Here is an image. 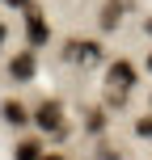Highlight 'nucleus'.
<instances>
[{
    "label": "nucleus",
    "mask_w": 152,
    "mask_h": 160,
    "mask_svg": "<svg viewBox=\"0 0 152 160\" xmlns=\"http://www.w3.org/2000/svg\"><path fill=\"white\" fill-rule=\"evenodd\" d=\"M135 135L139 139H152V114H139V118H135Z\"/></svg>",
    "instance_id": "9b49d317"
},
{
    "label": "nucleus",
    "mask_w": 152,
    "mask_h": 160,
    "mask_svg": "<svg viewBox=\"0 0 152 160\" xmlns=\"http://www.w3.org/2000/svg\"><path fill=\"white\" fill-rule=\"evenodd\" d=\"M42 160H68V156H59V152H47V156H42Z\"/></svg>",
    "instance_id": "ddd939ff"
},
{
    "label": "nucleus",
    "mask_w": 152,
    "mask_h": 160,
    "mask_svg": "<svg viewBox=\"0 0 152 160\" xmlns=\"http://www.w3.org/2000/svg\"><path fill=\"white\" fill-rule=\"evenodd\" d=\"M0 118H4L8 127H25V122H30V110H25L21 101H4L0 105Z\"/></svg>",
    "instance_id": "0eeeda50"
},
{
    "label": "nucleus",
    "mask_w": 152,
    "mask_h": 160,
    "mask_svg": "<svg viewBox=\"0 0 152 160\" xmlns=\"http://www.w3.org/2000/svg\"><path fill=\"white\" fill-rule=\"evenodd\" d=\"M21 13H25V47H30V51H42L51 42V25H47V17H42V8L38 4H25Z\"/></svg>",
    "instance_id": "20e7f679"
},
{
    "label": "nucleus",
    "mask_w": 152,
    "mask_h": 160,
    "mask_svg": "<svg viewBox=\"0 0 152 160\" xmlns=\"http://www.w3.org/2000/svg\"><path fill=\"white\" fill-rule=\"evenodd\" d=\"M135 84H139V68L131 59H110L106 76H102V105L106 110H127Z\"/></svg>",
    "instance_id": "f257e3e1"
},
{
    "label": "nucleus",
    "mask_w": 152,
    "mask_h": 160,
    "mask_svg": "<svg viewBox=\"0 0 152 160\" xmlns=\"http://www.w3.org/2000/svg\"><path fill=\"white\" fill-rule=\"evenodd\" d=\"M139 30H144V34H152V17H148V21H144V25H139Z\"/></svg>",
    "instance_id": "2eb2a0df"
},
{
    "label": "nucleus",
    "mask_w": 152,
    "mask_h": 160,
    "mask_svg": "<svg viewBox=\"0 0 152 160\" xmlns=\"http://www.w3.org/2000/svg\"><path fill=\"white\" fill-rule=\"evenodd\" d=\"M131 8H135V0H102V8H97V30H102V34H114L123 21H127Z\"/></svg>",
    "instance_id": "39448f33"
},
{
    "label": "nucleus",
    "mask_w": 152,
    "mask_h": 160,
    "mask_svg": "<svg viewBox=\"0 0 152 160\" xmlns=\"http://www.w3.org/2000/svg\"><path fill=\"white\" fill-rule=\"evenodd\" d=\"M30 122L38 131H47V135H55V139H68V114H64V101L59 97H42L30 110Z\"/></svg>",
    "instance_id": "f03ea898"
},
{
    "label": "nucleus",
    "mask_w": 152,
    "mask_h": 160,
    "mask_svg": "<svg viewBox=\"0 0 152 160\" xmlns=\"http://www.w3.org/2000/svg\"><path fill=\"white\" fill-rule=\"evenodd\" d=\"M102 59H106V47L97 38H68L64 42V63H72V68H102Z\"/></svg>",
    "instance_id": "7ed1b4c3"
},
{
    "label": "nucleus",
    "mask_w": 152,
    "mask_h": 160,
    "mask_svg": "<svg viewBox=\"0 0 152 160\" xmlns=\"http://www.w3.org/2000/svg\"><path fill=\"white\" fill-rule=\"evenodd\" d=\"M8 80L13 84H30V80H38V51H17L13 59H8Z\"/></svg>",
    "instance_id": "423d86ee"
},
{
    "label": "nucleus",
    "mask_w": 152,
    "mask_h": 160,
    "mask_svg": "<svg viewBox=\"0 0 152 160\" xmlns=\"http://www.w3.org/2000/svg\"><path fill=\"white\" fill-rule=\"evenodd\" d=\"M8 8H25V4H34V0H4Z\"/></svg>",
    "instance_id": "f8f14e48"
},
{
    "label": "nucleus",
    "mask_w": 152,
    "mask_h": 160,
    "mask_svg": "<svg viewBox=\"0 0 152 160\" xmlns=\"http://www.w3.org/2000/svg\"><path fill=\"white\" fill-rule=\"evenodd\" d=\"M144 68H148V72H152V51H148V59H144Z\"/></svg>",
    "instance_id": "dca6fc26"
},
{
    "label": "nucleus",
    "mask_w": 152,
    "mask_h": 160,
    "mask_svg": "<svg viewBox=\"0 0 152 160\" xmlns=\"http://www.w3.org/2000/svg\"><path fill=\"white\" fill-rule=\"evenodd\" d=\"M4 38H8V30H4V21H0V47H4Z\"/></svg>",
    "instance_id": "4468645a"
},
{
    "label": "nucleus",
    "mask_w": 152,
    "mask_h": 160,
    "mask_svg": "<svg viewBox=\"0 0 152 160\" xmlns=\"http://www.w3.org/2000/svg\"><path fill=\"white\" fill-rule=\"evenodd\" d=\"M85 127L93 131H102V127H110V114H106V105H93V110H85Z\"/></svg>",
    "instance_id": "1a4fd4ad"
},
{
    "label": "nucleus",
    "mask_w": 152,
    "mask_h": 160,
    "mask_svg": "<svg viewBox=\"0 0 152 160\" xmlns=\"http://www.w3.org/2000/svg\"><path fill=\"white\" fill-rule=\"evenodd\" d=\"M42 156H47L42 139H21V143L13 148V160H42Z\"/></svg>",
    "instance_id": "6e6552de"
},
{
    "label": "nucleus",
    "mask_w": 152,
    "mask_h": 160,
    "mask_svg": "<svg viewBox=\"0 0 152 160\" xmlns=\"http://www.w3.org/2000/svg\"><path fill=\"white\" fill-rule=\"evenodd\" d=\"M93 160H123V152H118V143L97 139V143H93Z\"/></svg>",
    "instance_id": "9d476101"
}]
</instances>
